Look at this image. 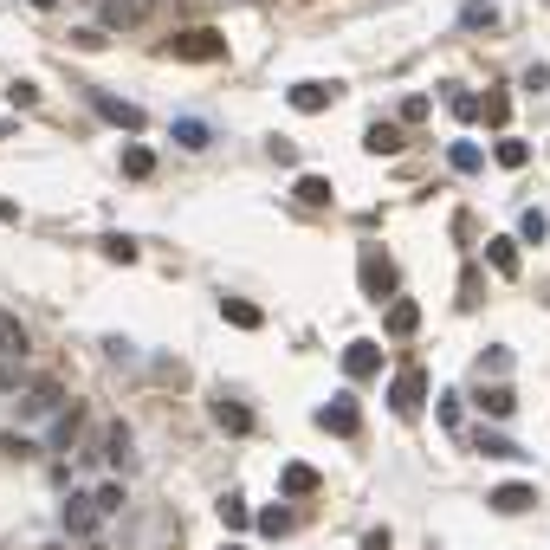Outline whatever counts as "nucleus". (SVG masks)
Here are the masks:
<instances>
[{
  "instance_id": "obj_3",
  "label": "nucleus",
  "mask_w": 550,
  "mask_h": 550,
  "mask_svg": "<svg viewBox=\"0 0 550 550\" xmlns=\"http://www.w3.org/2000/svg\"><path fill=\"white\" fill-rule=\"evenodd\" d=\"M356 272H363V298H382V305L395 298V259L382 253V246H369V253H363V266H356Z\"/></svg>"
},
{
  "instance_id": "obj_23",
  "label": "nucleus",
  "mask_w": 550,
  "mask_h": 550,
  "mask_svg": "<svg viewBox=\"0 0 550 550\" xmlns=\"http://www.w3.org/2000/svg\"><path fill=\"white\" fill-rule=\"evenodd\" d=\"M123 175H130V182H149V175H156V156H149L143 143H130L123 149Z\"/></svg>"
},
{
  "instance_id": "obj_20",
  "label": "nucleus",
  "mask_w": 550,
  "mask_h": 550,
  "mask_svg": "<svg viewBox=\"0 0 550 550\" xmlns=\"http://www.w3.org/2000/svg\"><path fill=\"white\" fill-rule=\"evenodd\" d=\"M220 318H227V324H240V330H259V324H266V311H259V305H246V298H220Z\"/></svg>"
},
{
  "instance_id": "obj_13",
  "label": "nucleus",
  "mask_w": 550,
  "mask_h": 550,
  "mask_svg": "<svg viewBox=\"0 0 550 550\" xmlns=\"http://www.w3.org/2000/svg\"><path fill=\"white\" fill-rule=\"evenodd\" d=\"M318 428H324V434H343V440H350V434H356V402H350V395L324 402V408H318Z\"/></svg>"
},
{
  "instance_id": "obj_9",
  "label": "nucleus",
  "mask_w": 550,
  "mask_h": 550,
  "mask_svg": "<svg viewBox=\"0 0 550 550\" xmlns=\"http://www.w3.org/2000/svg\"><path fill=\"white\" fill-rule=\"evenodd\" d=\"M91 104H98V117H104V123H117V130H143V123H149L130 98H110V91H91Z\"/></svg>"
},
{
  "instance_id": "obj_4",
  "label": "nucleus",
  "mask_w": 550,
  "mask_h": 550,
  "mask_svg": "<svg viewBox=\"0 0 550 550\" xmlns=\"http://www.w3.org/2000/svg\"><path fill=\"white\" fill-rule=\"evenodd\" d=\"M208 421L220 434H233V440H246V434H259V421H253V408H240V402H227V395H214L208 402Z\"/></svg>"
},
{
  "instance_id": "obj_43",
  "label": "nucleus",
  "mask_w": 550,
  "mask_h": 550,
  "mask_svg": "<svg viewBox=\"0 0 550 550\" xmlns=\"http://www.w3.org/2000/svg\"><path fill=\"white\" fill-rule=\"evenodd\" d=\"M46 550H59V544H46Z\"/></svg>"
},
{
  "instance_id": "obj_40",
  "label": "nucleus",
  "mask_w": 550,
  "mask_h": 550,
  "mask_svg": "<svg viewBox=\"0 0 550 550\" xmlns=\"http://www.w3.org/2000/svg\"><path fill=\"white\" fill-rule=\"evenodd\" d=\"M175 7H182V13H195V7H201V0H175Z\"/></svg>"
},
{
  "instance_id": "obj_42",
  "label": "nucleus",
  "mask_w": 550,
  "mask_h": 550,
  "mask_svg": "<svg viewBox=\"0 0 550 550\" xmlns=\"http://www.w3.org/2000/svg\"><path fill=\"white\" fill-rule=\"evenodd\" d=\"M33 7H59V0H33Z\"/></svg>"
},
{
  "instance_id": "obj_38",
  "label": "nucleus",
  "mask_w": 550,
  "mask_h": 550,
  "mask_svg": "<svg viewBox=\"0 0 550 550\" xmlns=\"http://www.w3.org/2000/svg\"><path fill=\"white\" fill-rule=\"evenodd\" d=\"M363 550H389V531H369V544Z\"/></svg>"
},
{
  "instance_id": "obj_1",
  "label": "nucleus",
  "mask_w": 550,
  "mask_h": 550,
  "mask_svg": "<svg viewBox=\"0 0 550 550\" xmlns=\"http://www.w3.org/2000/svg\"><path fill=\"white\" fill-rule=\"evenodd\" d=\"M389 408H395L402 421H415L421 408H428V376H421L415 363H408V369H395V382H389Z\"/></svg>"
},
{
  "instance_id": "obj_29",
  "label": "nucleus",
  "mask_w": 550,
  "mask_h": 550,
  "mask_svg": "<svg viewBox=\"0 0 550 550\" xmlns=\"http://www.w3.org/2000/svg\"><path fill=\"white\" fill-rule=\"evenodd\" d=\"M473 447L492 453V460H518V440H505V434H473Z\"/></svg>"
},
{
  "instance_id": "obj_32",
  "label": "nucleus",
  "mask_w": 550,
  "mask_h": 550,
  "mask_svg": "<svg viewBox=\"0 0 550 550\" xmlns=\"http://www.w3.org/2000/svg\"><path fill=\"white\" fill-rule=\"evenodd\" d=\"M447 104H453V117H460V123H479V98H473V91L453 85V91H447Z\"/></svg>"
},
{
  "instance_id": "obj_14",
  "label": "nucleus",
  "mask_w": 550,
  "mask_h": 550,
  "mask_svg": "<svg viewBox=\"0 0 550 550\" xmlns=\"http://www.w3.org/2000/svg\"><path fill=\"white\" fill-rule=\"evenodd\" d=\"M279 486H285V499H311V492L324 486V473H318V466H305V460H292L279 473Z\"/></svg>"
},
{
  "instance_id": "obj_5",
  "label": "nucleus",
  "mask_w": 550,
  "mask_h": 550,
  "mask_svg": "<svg viewBox=\"0 0 550 550\" xmlns=\"http://www.w3.org/2000/svg\"><path fill=\"white\" fill-rule=\"evenodd\" d=\"M98 525H104L98 499H91V492H72V499H65V538H91Z\"/></svg>"
},
{
  "instance_id": "obj_25",
  "label": "nucleus",
  "mask_w": 550,
  "mask_h": 550,
  "mask_svg": "<svg viewBox=\"0 0 550 550\" xmlns=\"http://www.w3.org/2000/svg\"><path fill=\"white\" fill-rule=\"evenodd\" d=\"M460 26H473V33H486V26H499V13H492V0H466V7H460Z\"/></svg>"
},
{
  "instance_id": "obj_34",
  "label": "nucleus",
  "mask_w": 550,
  "mask_h": 550,
  "mask_svg": "<svg viewBox=\"0 0 550 550\" xmlns=\"http://www.w3.org/2000/svg\"><path fill=\"white\" fill-rule=\"evenodd\" d=\"M220 518H227V525H246V499H240V492H227V499H220Z\"/></svg>"
},
{
  "instance_id": "obj_37",
  "label": "nucleus",
  "mask_w": 550,
  "mask_h": 550,
  "mask_svg": "<svg viewBox=\"0 0 550 550\" xmlns=\"http://www.w3.org/2000/svg\"><path fill=\"white\" fill-rule=\"evenodd\" d=\"M72 46H78V52H98V46H104V33H98V26H78Z\"/></svg>"
},
{
  "instance_id": "obj_24",
  "label": "nucleus",
  "mask_w": 550,
  "mask_h": 550,
  "mask_svg": "<svg viewBox=\"0 0 550 550\" xmlns=\"http://www.w3.org/2000/svg\"><path fill=\"white\" fill-rule=\"evenodd\" d=\"M285 98H292V110H324L330 98H337V91H330V85H292Z\"/></svg>"
},
{
  "instance_id": "obj_35",
  "label": "nucleus",
  "mask_w": 550,
  "mask_h": 550,
  "mask_svg": "<svg viewBox=\"0 0 550 550\" xmlns=\"http://www.w3.org/2000/svg\"><path fill=\"white\" fill-rule=\"evenodd\" d=\"M26 389V376H20V363H0V395H20Z\"/></svg>"
},
{
  "instance_id": "obj_8",
  "label": "nucleus",
  "mask_w": 550,
  "mask_h": 550,
  "mask_svg": "<svg viewBox=\"0 0 550 550\" xmlns=\"http://www.w3.org/2000/svg\"><path fill=\"white\" fill-rule=\"evenodd\" d=\"M33 389H20V408L26 415H52V408L65 402V389H59V376H26Z\"/></svg>"
},
{
  "instance_id": "obj_17",
  "label": "nucleus",
  "mask_w": 550,
  "mask_h": 550,
  "mask_svg": "<svg viewBox=\"0 0 550 550\" xmlns=\"http://www.w3.org/2000/svg\"><path fill=\"white\" fill-rule=\"evenodd\" d=\"M479 123H492V130H499V123H512V91H505V85H492L486 98H479Z\"/></svg>"
},
{
  "instance_id": "obj_18",
  "label": "nucleus",
  "mask_w": 550,
  "mask_h": 550,
  "mask_svg": "<svg viewBox=\"0 0 550 550\" xmlns=\"http://www.w3.org/2000/svg\"><path fill=\"white\" fill-rule=\"evenodd\" d=\"M538 505V486H499L492 492V512H531Z\"/></svg>"
},
{
  "instance_id": "obj_10",
  "label": "nucleus",
  "mask_w": 550,
  "mask_h": 550,
  "mask_svg": "<svg viewBox=\"0 0 550 550\" xmlns=\"http://www.w3.org/2000/svg\"><path fill=\"white\" fill-rule=\"evenodd\" d=\"M363 149H369V156H402V149H408V123H369Z\"/></svg>"
},
{
  "instance_id": "obj_6",
  "label": "nucleus",
  "mask_w": 550,
  "mask_h": 550,
  "mask_svg": "<svg viewBox=\"0 0 550 550\" xmlns=\"http://www.w3.org/2000/svg\"><path fill=\"white\" fill-rule=\"evenodd\" d=\"M343 376H350V382H369V376H382V343L356 337L350 350H343Z\"/></svg>"
},
{
  "instance_id": "obj_7",
  "label": "nucleus",
  "mask_w": 550,
  "mask_h": 550,
  "mask_svg": "<svg viewBox=\"0 0 550 550\" xmlns=\"http://www.w3.org/2000/svg\"><path fill=\"white\" fill-rule=\"evenodd\" d=\"M85 421H91V408H85V402H59V421H52L46 447H52V453H65V447L78 440V428H85Z\"/></svg>"
},
{
  "instance_id": "obj_39",
  "label": "nucleus",
  "mask_w": 550,
  "mask_h": 550,
  "mask_svg": "<svg viewBox=\"0 0 550 550\" xmlns=\"http://www.w3.org/2000/svg\"><path fill=\"white\" fill-rule=\"evenodd\" d=\"M0 220H20V208H13V201H0Z\"/></svg>"
},
{
  "instance_id": "obj_19",
  "label": "nucleus",
  "mask_w": 550,
  "mask_h": 550,
  "mask_svg": "<svg viewBox=\"0 0 550 550\" xmlns=\"http://www.w3.org/2000/svg\"><path fill=\"white\" fill-rule=\"evenodd\" d=\"M473 402L486 408V415H512V408H518V389H505V382H486V389H479Z\"/></svg>"
},
{
  "instance_id": "obj_27",
  "label": "nucleus",
  "mask_w": 550,
  "mask_h": 550,
  "mask_svg": "<svg viewBox=\"0 0 550 550\" xmlns=\"http://www.w3.org/2000/svg\"><path fill=\"white\" fill-rule=\"evenodd\" d=\"M104 434H110V466H130V460H136V447H130V428H123V421H110Z\"/></svg>"
},
{
  "instance_id": "obj_36",
  "label": "nucleus",
  "mask_w": 550,
  "mask_h": 550,
  "mask_svg": "<svg viewBox=\"0 0 550 550\" xmlns=\"http://www.w3.org/2000/svg\"><path fill=\"white\" fill-rule=\"evenodd\" d=\"M104 253H110V259H123V266H130V259H136V240H123V233H110V240H104Z\"/></svg>"
},
{
  "instance_id": "obj_22",
  "label": "nucleus",
  "mask_w": 550,
  "mask_h": 550,
  "mask_svg": "<svg viewBox=\"0 0 550 550\" xmlns=\"http://www.w3.org/2000/svg\"><path fill=\"white\" fill-rule=\"evenodd\" d=\"M492 162H499V169H525V162H531V143H525V136H505V143L492 149Z\"/></svg>"
},
{
  "instance_id": "obj_33",
  "label": "nucleus",
  "mask_w": 550,
  "mask_h": 550,
  "mask_svg": "<svg viewBox=\"0 0 550 550\" xmlns=\"http://www.w3.org/2000/svg\"><path fill=\"white\" fill-rule=\"evenodd\" d=\"M518 233H525V246H538V240H550V220H544L538 208H531L525 220H518Z\"/></svg>"
},
{
  "instance_id": "obj_11",
  "label": "nucleus",
  "mask_w": 550,
  "mask_h": 550,
  "mask_svg": "<svg viewBox=\"0 0 550 550\" xmlns=\"http://www.w3.org/2000/svg\"><path fill=\"white\" fill-rule=\"evenodd\" d=\"M33 356V337H26V324L13 318V311H0V363H26Z\"/></svg>"
},
{
  "instance_id": "obj_2",
  "label": "nucleus",
  "mask_w": 550,
  "mask_h": 550,
  "mask_svg": "<svg viewBox=\"0 0 550 550\" xmlns=\"http://www.w3.org/2000/svg\"><path fill=\"white\" fill-rule=\"evenodd\" d=\"M169 52H175V59H201V65H214V59H227V39H220L214 26H188V33H175V39H169Z\"/></svg>"
},
{
  "instance_id": "obj_41",
  "label": "nucleus",
  "mask_w": 550,
  "mask_h": 550,
  "mask_svg": "<svg viewBox=\"0 0 550 550\" xmlns=\"http://www.w3.org/2000/svg\"><path fill=\"white\" fill-rule=\"evenodd\" d=\"M85 550H110V544H98V538H85Z\"/></svg>"
},
{
  "instance_id": "obj_28",
  "label": "nucleus",
  "mask_w": 550,
  "mask_h": 550,
  "mask_svg": "<svg viewBox=\"0 0 550 550\" xmlns=\"http://www.w3.org/2000/svg\"><path fill=\"white\" fill-rule=\"evenodd\" d=\"M175 143H182V149H208V143H214V130L188 117V123H175Z\"/></svg>"
},
{
  "instance_id": "obj_16",
  "label": "nucleus",
  "mask_w": 550,
  "mask_h": 550,
  "mask_svg": "<svg viewBox=\"0 0 550 550\" xmlns=\"http://www.w3.org/2000/svg\"><path fill=\"white\" fill-rule=\"evenodd\" d=\"M447 169H453V175H479V169H486V149L460 136V143H447Z\"/></svg>"
},
{
  "instance_id": "obj_15",
  "label": "nucleus",
  "mask_w": 550,
  "mask_h": 550,
  "mask_svg": "<svg viewBox=\"0 0 550 550\" xmlns=\"http://www.w3.org/2000/svg\"><path fill=\"white\" fill-rule=\"evenodd\" d=\"M382 330H389V337H415V330H421V305H415V298H389Z\"/></svg>"
},
{
  "instance_id": "obj_30",
  "label": "nucleus",
  "mask_w": 550,
  "mask_h": 550,
  "mask_svg": "<svg viewBox=\"0 0 550 550\" xmlns=\"http://www.w3.org/2000/svg\"><path fill=\"white\" fill-rule=\"evenodd\" d=\"M91 499H98V512L110 518V512L123 505V479H98V486H91Z\"/></svg>"
},
{
  "instance_id": "obj_31",
  "label": "nucleus",
  "mask_w": 550,
  "mask_h": 550,
  "mask_svg": "<svg viewBox=\"0 0 550 550\" xmlns=\"http://www.w3.org/2000/svg\"><path fill=\"white\" fill-rule=\"evenodd\" d=\"M259 531H266V538H285V531H292V512H285V505H266V512H259Z\"/></svg>"
},
{
  "instance_id": "obj_12",
  "label": "nucleus",
  "mask_w": 550,
  "mask_h": 550,
  "mask_svg": "<svg viewBox=\"0 0 550 550\" xmlns=\"http://www.w3.org/2000/svg\"><path fill=\"white\" fill-rule=\"evenodd\" d=\"M98 13L110 26H123V33H130V26H143L149 13H156V0H98Z\"/></svg>"
},
{
  "instance_id": "obj_21",
  "label": "nucleus",
  "mask_w": 550,
  "mask_h": 550,
  "mask_svg": "<svg viewBox=\"0 0 550 550\" xmlns=\"http://www.w3.org/2000/svg\"><path fill=\"white\" fill-rule=\"evenodd\" d=\"M486 266H492V272H518V240H512V233L486 240Z\"/></svg>"
},
{
  "instance_id": "obj_26",
  "label": "nucleus",
  "mask_w": 550,
  "mask_h": 550,
  "mask_svg": "<svg viewBox=\"0 0 550 550\" xmlns=\"http://www.w3.org/2000/svg\"><path fill=\"white\" fill-rule=\"evenodd\" d=\"M298 201L305 208H330V182L324 175H298Z\"/></svg>"
}]
</instances>
